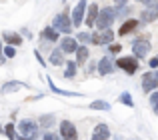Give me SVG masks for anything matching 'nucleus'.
<instances>
[{
  "label": "nucleus",
  "instance_id": "2",
  "mask_svg": "<svg viewBox=\"0 0 158 140\" xmlns=\"http://www.w3.org/2000/svg\"><path fill=\"white\" fill-rule=\"evenodd\" d=\"M116 16H118V14H116V8H112V6L100 8V12H98V18H96V24H94V26H98V30L110 28V24L114 22Z\"/></svg>",
  "mask_w": 158,
  "mask_h": 140
},
{
  "label": "nucleus",
  "instance_id": "26",
  "mask_svg": "<svg viewBox=\"0 0 158 140\" xmlns=\"http://www.w3.org/2000/svg\"><path fill=\"white\" fill-rule=\"evenodd\" d=\"M4 134H6L8 140H16V128H14V124H12V122L4 126Z\"/></svg>",
  "mask_w": 158,
  "mask_h": 140
},
{
  "label": "nucleus",
  "instance_id": "34",
  "mask_svg": "<svg viewBox=\"0 0 158 140\" xmlns=\"http://www.w3.org/2000/svg\"><path fill=\"white\" fill-rule=\"evenodd\" d=\"M148 64H150V68H158V58H150Z\"/></svg>",
  "mask_w": 158,
  "mask_h": 140
},
{
  "label": "nucleus",
  "instance_id": "4",
  "mask_svg": "<svg viewBox=\"0 0 158 140\" xmlns=\"http://www.w3.org/2000/svg\"><path fill=\"white\" fill-rule=\"evenodd\" d=\"M52 26L56 28L58 32H62V34H70V32H72V28H74V24H72V18H70L66 12H62V14H56V16H54Z\"/></svg>",
  "mask_w": 158,
  "mask_h": 140
},
{
  "label": "nucleus",
  "instance_id": "20",
  "mask_svg": "<svg viewBox=\"0 0 158 140\" xmlns=\"http://www.w3.org/2000/svg\"><path fill=\"white\" fill-rule=\"evenodd\" d=\"M48 86H50V90L52 92H56V94H60V96H68V98H80V94L78 92H70V90H62V88H58L56 84L48 78Z\"/></svg>",
  "mask_w": 158,
  "mask_h": 140
},
{
  "label": "nucleus",
  "instance_id": "22",
  "mask_svg": "<svg viewBox=\"0 0 158 140\" xmlns=\"http://www.w3.org/2000/svg\"><path fill=\"white\" fill-rule=\"evenodd\" d=\"M40 126H42V128H46V130H50L54 124H56V118L52 116V114H44L42 118H40V122H38Z\"/></svg>",
  "mask_w": 158,
  "mask_h": 140
},
{
  "label": "nucleus",
  "instance_id": "32",
  "mask_svg": "<svg viewBox=\"0 0 158 140\" xmlns=\"http://www.w3.org/2000/svg\"><path fill=\"white\" fill-rule=\"evenodd\" d=\"M42 140H58V136H56V134H52V132H46L42 136Z\"/></svg>",
  "mask_w": 158,
  "mask_h": 140
},
{
  "label": "nucleus",
  "instance_id": "7",
  "mask_svg": "<svg viewBox=\"0 0 158 140\" xmlns=\"http://www.w3.org/2000/svg\"><path fill=\"white\" fill-rule=\"evenodd\" d=\"M60 136H62V140H78L76 126L70 120H62L60 122Z\"/></svg>",
  "mask_w": 158,
  "mask_h": 140
},
{
  "label": "nucleus",
  "instance_id": "18",
  "mask_svg": "<svg viewBox=\"0 0 158 140\" xmlns=\"http://www.w3.org/2000/svg\"><path fill=\"white\" fill-rule=\"evenodd\" d=\"M50 64H52V66H62V64H66L62 48H56V50L50 52Z\"/></svg>",
  "mask_w": 158,
  "mask_h": 140
},
{
  "label": "nucleus",
  "instance_id": "1",
  "mask_svg": "<svg viewBox=\"0 0 158 140\" xmlns=\"http://www.w3.org/2000/svg\"><path fill=\"white\" fill-rule=\"evenodd\" d=\"M38 126L34 120H30V118H22V120L18 122V140H34L38 136Z\"/></svg>",
  "mask_w": 158,
  "mask_h": 140
},
{
  "label": "nucleus",
  "instance_id": "13",
  "mask_svg": "<svg viewBox=\"0 0 158 140\" xmlns=\"http://www.w3.org/2000/svg\"><path fill=\"white\" fill-rule=\"evenodd\" d=\"M110 138V128L108 124H96L92 130V140H108Z\"/></svg>",
  "mask_w": 158,
  "mask_h": 140
},
{
  "label": "nucleus",
  "instance_id": "15",
  "mask_svg": "<svg viewBox=\"0 0 158 140\" xmlns=\"http://www.w3.org/2000/svg\"><path fill=\"white\" fill-rule=\"evenodd\" d=\"M24 82H18V80H10V82H4L2 88H0V92L2 94H10V92H18L20 88H24Z\"/></svg>",
  "mask_w": 158,
  "mask_h": 140
},
{
  "label": "nucleus",
  "instance_id": "8",
  "mask_svg": "<svg viewBox=\"0 0 158 140\" xmlns=\"http://www.w3.org/2000/svg\"><path fill=\"white\" fill-rule=\"evenodd\" d=\"M116 66L122 68L126 74H136V70H138V62H136V58L124 56V58H118V60H116Z\"/></svg>",
  "mask_w": 158,
  "mask_h": 140
},
{
  "label": "nucleus",
  "instance_id": "16",
  "mask_svg": "<svg viewBox=\"0 0 158 140\" xmlns=\"http://www.w3.org/2000/svg\"><path fill=\"white\" fill-rule=\"evenodd\" d=\"M2 40L6 44H12V46H20V44H22V36H20L18 32H4Z\"/></svg>",
  "mask_w": 158,
  "mask_h": 140
},
{
  "label": "nucleus",
  "instance_id": "9",
  "mask_svg": "<svg viewBox=\"0 0 158 140\" xmlns=\"http://www.w3.org/2000/svg\"><path fill=\"white\" fill-rule=\"evenodd\" d=\"M158 88V72H146L142 76V90L144 92H154Z\"/></svg>",
  "mask_w": 158,
  "mask_h": 140
},
{
  "label": "nucleus",
  "instance_id": "29",
  "mask_svg": "<svg viewBox=\"0 0 158 140\" xmlns=\"http://www.w3.org/2000/svg\"><path fill=\"white\" fill-rule=\"evenodd\" d=\"M4 56H6V58H14V56H16V48L12 46V44L4 46Z\"/></svg>",
  "mask_w": 158,
  "mask_h": 140
},
{
  "label": "nucleus",
  "instance_id": "14",
  "mask_svg": "<svg viewBox=\"0 0 158 140\" xmlns=\"http://www.w3.org/2000/svg\"><path fill=\"white\" fill-rule=\"evenodd\" d=\"M60 48H62L64 54H72V52H76V48H78L76 38H70V36L66 34V38H62V42H60Z\"/></svg>",
  "mask_w": 158,
  "mask_h": 140
},
{
  "label": "nucleus",
  "instance_id": "6",
  "mask_svg": "<svg viewBox=\"0 0 158 140\" xmlns=\"http://www.w3.org/2000/svg\"><path fill=\"white\" fill-rule=\"evenodd\" d=\"M86 10H88V4L86 0H80V2L74 6V12H72V24L74 26H80L86 18Z\"/></svg>",
  "mask_w": 158,
  "mask_h": 140
},
{
  "label": "nucleus",
  "instance_id": "12",
  "mask_svg": "<svg viewBox=\"0 0 158 140\" xmlns=\"http://www.w3.org/2000/svg\"><path fill=\"white\" fill-rule=\"evenodd\" d=\"M98 12H100V8H98V4H88V10H86V18H84V24H86L88 28H92L94 24H96Z\"/></svg>",
  "mask_w": 158,
  "mask_h": 140
},
{
  "label": "nucleus",
  "instance_id": "5",
  "mask_svg": "<svg viewBox=\"0 0 158 140\" xmlns=\"http://www.w3.org/2000/svg\"><path fill=\"white\" fill-rule=\"evenodd\" d=\"M112 40H114V32H112L110 28H104V30H98V32L92 34V44H96V46L112 44Z\"/></svg>",
  "mask_w": 158,
  "mask_h": 140
},
{
  "label": "nucleus",
  "instance_id": "30",
  "mask_svg": "<svg viewBox=\"0 0 158 140\" xmlns=\"http://www.w3.org/2000/svg\"><path fill=\"white\" fill-rule=\"evenodd\" d=\"M136 2L144 4V6H158V0H136Z\"/></svg>",
  "mask_w": 158,
  "mask_h": 140
},
{
  "label": "nucleus",
  "instance_id": "27",
  "mask_svg": "<svg viewBox=\"0 0 158 140\" xmlns=\"http://www.w3.org/2000/svg\"><path fill=\"white\" fill-rule=\"evenodd\" d=\"M150 108H152V112L158 116V92H152L150 94Z\"/></svg>",
  "mask_w": 158,
  "mask_h": 140
},
{
  "label": "nucleus",
  "instance_id": "24",
  "mask_svg": "<svg viewBox=\"0 0 158 140\" xmlns=\"http://www.w3.org/2000/svg\"><path fill=\"white\" fill-rule=\"evenodd\" d=\"M76 68H78V64H76V62H72V60H66L64 76H66V78H74V76H76Z\"/></svg>",
  "mask_w": 158,
  "mask_h": 140
},
{
  "label": "nucleus",
  "instance_id": "17",
  "mask_svg": "<svg viewBox=\"0 0 158 140\" xmlns=\"http://www.w3.org/2000/svg\"><path fill=\"white\" fill-rule=\"evenodd\" d=\"M138 24H140V22H138V20H134V18H128V20H124V24L118 28V34H120V36H126L128 32H132L136 26H138Z\"/></svg>",
  "mask_w": 158,
  "mask_h": 140
},
{
  "label": "nucleus",
  "instance_id": "25",
  "mask_svg": "<svg viewBox=\"0 0 158 140\" xmlns=\"http://www.w3.org/2000/svg\"><path fill=\"white\" fill-rule=\"evenodd\" d=\"M118 102H120V104H124V106H130V108L134 106V102H132V94H130V92H122V94H120V98H118Z\"/></svg>",
  "mask_w": 158,
  "mask_h": 140
},
{
  "label": "nucleus",
  "instance_id": "31",
  "mask_svg": "<svg viewBox=\"0 0 158 140\" xmlns=\"http://www.w3.org/2000/svg\"><path fill=\"white\" fill-rule=\"evenodd\" d=\"M120 50H122V46H120V44H110V54H118Z\"/></svg>",
  "mask_w": 158,
  "mask_h": 140
},
{
  "label": "nucleus",
  "instance_id": "33",
  "mask_svg": "<svg viewBox=\"0 0 158 140\" xmlns=\"http://www.w3.org/2000/svg\"><path fill=\"white\" fill-rule=\"evenodd\" d=\"M34 56H36V60H38V62L42 64V66H46V60H44L42 56H40V52H34Z\"/></svg>",
  "mask_w": 158,
  "mask_h": 140
},
{
  "label": "nucleus",
  "instance_id": "28",
  "mask_svg": "<svg viewBox=\"0 0 158 140\" xmlns=\"http://www.w3.org/2000/svg\"><path fill=\"white\" fill-rule=\"evenodd\" d=\"M76 38L80 40L82 44H90V42H92V34H90V32H80Z\"/></svg>",
  "mask_w": 158,
  "mask_h": 140
},
{
  "label": "nucleus",
  "instance_id": "3",
  "mask_svg": "<svg viewBox=\"0 0 158 140\" xmlns=\"http://www.w3.org/2000/svg\"><path fill=\"white\" fill-rule=\"evenodd\" d=\"M150 50H152V46L146 36H140V38L132 40V54L136 58H146V54H150Z\"/></svg>",
  "mask_w": 158,
  "mask_h": 140
},
{
  "label": "nucleus",
  "instance_id": "23",
  "mask_svg": "<svg viewBox=\"0 0 158 140\" xmlns=\"http://www.w3.org/2000/svg\"><path fill=\"white\" fill-rule=\"evenodd\" d=\"M88 108H92V110H104V112H108V110H110V102H106V100H94V102H90V104H88Z\"/></svg>",
  "mask_w": 158,
  "mask_h": 140
},
{
  "label": "nucleus",
  "instance_id": "10",
  "mask_svg": "<svg viewBox=\"0 0 158 140\" xmlns=\"http://www.w3.org/2000/svg\"><path fill=\"white\" fill-rule=\"evenodd\" d=\"M98 72H100V76H108V74L114 72V60H112L110 54H106L104 58H100V62H98Z\"/></svg>",
  "mask_w": 158,
  "mask_h": 140
},
{
  "label": "nucleus",
  "instance_id": "21",
  "mask_svg": "<svg viewBox=\"0 0 158 140\" xmlns=\"http://www.w3.org/2000/svg\"><path fill=\"white\" fill-rule=\"evenodd\" d=\"M88 54H90V52H88L86 46H78L76 48V64H78V66H82V64L88 60Z\"/></svg>",
  "mask_w": 158,
  "mask_h": 140
},
{
  "label": "nucleus",
  "instance_id": "35",
  "mask_svg": "<svg viewBox=\"0 0 158 140\" xmlns=\"http://www.w3.org/2000/svg\"><path fill=\"white\" fill-rule=\"evenodd\" d=\"M4 60H6V56H4V48L0 44V64H4Z\"/></svg>",
  "mask_w": 158,
  "mask_h": 140
},
{
  "label": "nucleus",
  "instance_id": "19",
  "mask_svg": "<svg viewBox=\"0 0 158 140\" xmlns=\"http://www.w3.org/2000/svg\"><path fill=\"white\" fill-rule=\"evenodd\" d=\"M58 34H60V32H58L54 26H46L40 36H42V40H46V42H56V40H58Z\"/></svg>",
  "mask_w": 158,
  "mask_h": 140
},
{
  "label": "nucleus",
  "instance_id": "11",
  "mask_svg": "<svg viewBox=\"0 0 158 140\" xmlns=\"http://www.w3.org/2000/svg\"><path fill=\"white\" fill-rule=\"evenodd\" d=\"M154 20H158V6H146L140 12V22L142 24H150Z\"/></svg>",
  "mask_w": 158,
  "mask_h": 140
}]
</instances>
